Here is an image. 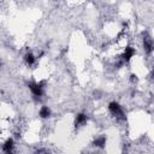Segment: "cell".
<instances>
[{"instance_id": "1", "label": "cell", "mask_w": 154, "mask_h": 154, "mask_svg": "<svg viewBox=\"0 0 154 154\" xmlns=\"http://www.w3.org/2000/svg\"><path fill=\"white\" fill-rule=\"evenodd\" d=\"M108 111H109V113H111L112 116H114L116 118L122 119V120H123V119H125L124 111H123L122 106H120L118 102H116V101L109 102V103H108Z\"/></svg>"}, {"instance_id": "2", "label": "cell", "mask_w": 154, "mask_h": 154, "mask_svg": "<svg viewBox=\"0 0 154 154\" xmlns=\"http://www.w3.org/2000/svg\"><path fill=\"white\" fill-rule=\"evenodd\" d=\"M43 84L45 82H38V83H29L28 87L29 89L31 90L32 95L37 99H40L42 95H43Z\"/></svg>"}, {"instance_id": "3", "label": "cell", "mask_w": 154, "mask_h": 154, "mask_svg": "<svg viewBox=\"0 0 154 154\" xmlns=\"http://www.w3.org/2000/svg\"><path fill=\"white\" fill-rule=\"evenodd\" d=\"M134 55H135V48H132L131 46H128V47H125V49H124V52H123V54H122V61H123V63H126V61H129Z\"/></svg>"}, {"instance_id": "4", "label": "cell", "mask_w": 154, "mask_h": 154, "mask_svg": "<svg viewBox=\"0 0 154 154\" xmlns=\"http://www.w3.org/2000/svg\"><path fill=\"white\" fill-rule=\"evenodd\" d=\"M2 150H4L5 154H13V150H14V141L12 138L6 140V142L2 146Z\"/></svg>"}, {"instance_id": "5", "label": "cell", "mask_w": 154, "mask_h": 154, "mask_svg": "<svg viewBox=\"0 0 154 154\" xmlns=\"http://www.w3.org/2000/svg\"><path fill=\"white\" fill-rule=\"evenodd\" d=\"M87 120H88V117H87L85 113H78L76 116V118H75V126L76 128L82 126V125H84L87 123Z\"/></svg>"}, {"instance_id": "6", "label": "cell", "mask_w": 154, "mask_h": 154, "mask_svg": "<svg viewBox=\"0 0 154 154\" xmlns=\"http://www.w3.org/2000/svg\"><path fill=\"white\" fill-rule=\"evenodd\" d=\"M51 108L48 107V106H42L41 108H40V111H38V116L42 118V119H46V118H48V117H51Z\"/></svg>"}, {"instance_id": "7", "label": "cell", "mask_w": 154, "mask_h": 154, "mask_svg": "<svg viewBox=\"0 0 154 154\" xmlns=\"http://www.w3.org/2000/svg\"><path fill=\"white\" fill-rule=\"evenodd\" d=\"M24 61H25V64H26V65L31 66V65H34V64H35L36 58H35V55H34L31 52H28V53H25V55H24Z\"/></svg>"}, {"instance_id": "8", "label": "cell", "mask_w": 154, "mask_h": 154, "mask_svg": "<svg viewBox=\"0 0 154 154\" xmlns=\"http://www.w3.org/2000/svg\"><path fill=\"white\" fill-rule=\"evenodd\" d=\"M93 144L95 147H97V148H103L105 144H106V136H99V137H96L94 140Z\"/></svg>"}, {"instance_id": "9", "label": "cell", "mask_w": 154, "mask_h": 154, "mask_svg": "<svg viewBox=\"0 0 154 154\" xmlns=\"http://www.w3.org/2000/svg\"><path fill=\"white\" fill-rule=\"evenodd\" d=\"M143 47H144V49H146V52H147V53H152V51H153L152 38H149V37L143 38Z\"/></svg>"}, {"instance_id": "10", "label": "cell", "mask_w": 154, "mask_h": 154, "mask_svg": "<svg viewBox=\"0 0 154 154\" xmlns=\"http://www.w3.org/2000/svg\"><path fill=\"white\" fill-rule=\"evenodd\" d=\"M130 77H131V82H136L137 81V76L136 75H131Z\"/></svg>"}]
</instances>
